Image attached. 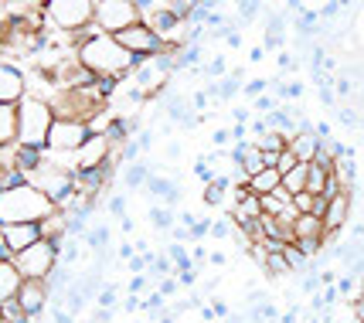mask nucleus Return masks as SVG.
<instances>
[{
  "instance_id": "nucleus-1",
  "label": "nucleus",
  "mask_w": 364,
  "mask_h": 323,
  "mask_svg": "<svg viewBox=\"0 0 364 323\" xmlns=\"http://www.w3.org/2000/svg\"><path fill=\"white\" fill-rule=\"evenodd\" d=\"M75 62L95 75V79H102V75H116V79H127L133 75V68H136V55H129L119 41H116V34H89L85 31V41H82L79 48H75Z\"/></svg>"
},
{
  "instance_id": "nucleus-2",
  "label": "nucleus",
  "mask_w": 364,
  "mask_h": 323,
  "mask_svg": "<svg viewBox=\"0 0 364 323\" xmlns=\"http://www.w3.org/2000/svg\"><path fill=\"white\" fill-rule=\"evenodd\" d=\"M51 211H58V204L48 197L45 191H38L31 180L0 191V225H17V221H45Z\"/></svg>"
},
{
  "instance_id": "nucleus-3",
  "label": "nucleus",
  "mask_w": 364,
  "mask_h": 323,
  "mask_svg": "<svg viewBox=\"0 0 364 323\" xmlns=\"http://www.w3.org/2000/svg\"><path fill=\"white\" fill-rule=\"evenodd\" d=\"M55 126V109L48 96H28L17 102V143L21 146H48V133Z\"/></svg>"
},
{
  "instance_id": "nucleus-4",
  "label": "nucleus",
  "mask_w": 364,
  "mask_h": 323,
  "mask_svg": "<svg viewBox=\"0 0 364 323\" xmlns=\"http://www.w3.org/2000/svg\"><path fill=\"white\" fill-rule=\"evenodd\" d=\"M45 21L62 34L85 31L95 17V0H45L41 4Z\"/></svg>"
},
{
  "instance_id": "nucleus-5",
  "label": "nucleus",
  "mask_w": 364,
  "mask_h": 323,
  "mask_svg": "<svg viewBox=\"0 0 364 323\" xmlns=\"http://www.w3.org/2000/svg\"><path fill=\"white\" fill-rule=\"evenodd\" d=\"M143 21V11L136 0H95V17L85 28L89 34H119L123 28Z\"/></svg>"
},
{
  "instance_id": "nucleus-6",
  "label": "nucleus",
  "mask_w": 364,
  "mask_h": 323,
  "mask_svg": "<svg viewBox=\"0 0 364 323\" xmlns=\"http://www.w3.org/2000/svg\"><path fill=\"white\" fill-rule=\"evenodd\" d=\"M14 265L21 269L24 279H51V273L58 269V242L38 239V242L28 245L24 252H17Z\"/></svg>"
},
{
  "instance_id": "nucleus-7",
  "label": "nucleus",
  "mask_w": 364,
  "mask_h": 323,
  "mask_svg": "<svg viewBox=\"0 0 364 323\" xmlns=\"http://www.w3.org/2000/svg\"><path fill=\"white\" fill-rule=\"evenodd\" d=\"M92 136V129L85 119H65V116H55V126L48 133V153L51 157H72L85 140Z\"/></svg>"
},
{
  "instance_id": "nucleus-8",
  "label": "nucleus",
  "mask_w": 364,
  "mask_h": 323,
  "mask_svg": "<svg viewBox=\"0 0 364 323\" xmlns=\"http://www.w3.org/2000/svg\"><path fill=\"white\" fill-rule=\"evenodd\" d=\"M109 160H119V146L112 143L106 133H92L85 143L72 153V170H92Z\"/></svg>"
},
{
  "instance_id": "nucleus-9",
  "label": "nucleus",
  "mask_w": 364,
  "mask_h": 323,
  "mask_svg": "<svg viewBox=\"0 0 364 323\" xmlns=\"http://www.w3.org/2000/svg\"><path fill=\"white\" fill-rule=\"evenodd\" d=\"M116 41H119L129 55H136V62H146V58H154V55H160V51H167L164 48V41L154 34V28H150L146 21H136V24L123 28V31L116 34Z\"/></svg>"
},
{
  "instance_id": "nucleus-10",
  "label": "nucleus",
  "mask_w": 364,
  "mask_h": 323,
  "mask_svg": "<svg viewBox=\"0 0 364 323\" xmlns=\"http://www.w3.org/2000/svg\"><path fill=\"white\" fill-rule=\"evenodd\" d=\"M14 300L21 303V310H24L31 320H41V313H45L48 303H51V286H48V279H24Z\"/></svg>"
},
{
  "instance_id": "nucleus-11",
  "label": "nucleus",
  "mask_w": 364,
  "mask_h": 323,
  "mask_svg": "<svg viewBox=\"0 0 364 323\" xmlns=\"http://www.w3.org/2000/svg\"><path fill=\"white\" fill-rule=\"evenodd\" d=\"M28 96V75L11 62H0V102L17 106L21 99Z\"/></svg>"
},
{
  "instance_id": "nucleus-12",
  "label": "nucleus",
  "mask_w": 364,
  "mask_h": 323,
  "mask_svg": "<svg viewBox=\"0 0 364 323\" xmlns=\"http://www.w3.org/2000/svg\"><path fill=\"white\" fill-rule=\"evenodd\" d=\"M0 235H4V242L11 248V256L17 252H24L28 245H34L41 239V225L38 221H17V225H0Z\"/></svg>"
},
{
  "instance_id": "nucleus-13",
  "label": "nucleus",
  "mask_w": 364,
  "mask_h": 323,
  "mask_svg": "<svg viewBox=\"0 0 364 323\" xmlns=\"http://www.w3.org/2000/svg\"><path fill=\"white\" fill-rule=\"evenodd\" d=\"M350 218V191H341L337 197L327 201V211H323V228H327V239H333L341 228L348 225Z\"/></svg>"
},
{
  "instance_id": "nucleus-14",
  "label": "nucleus",
  "mask_w": 364,
  "mask_h": 323,
  "mask_svg": "<svg viewBox=\"0 0 364 323\" xmlns=\"http://www.w3.org/2000/svg\"><path fill=\"white\" fill-rule=\"evenodd\" d=\"M320 143H323V140L317 136V129H300V133L289 140V150L296 153L300 163H314L320 153Z\"/></svg>"
},
{
  "instance_id": "nucleus-15",
  "label": "nucleus",
  "mask_w": 364,
  "mask_h": 323,
  "mask_svg": "<svg viewBox=\"0 0 364 323\" xmlns=\"http://www.w3.org/2000/svg\"><path fill=\"white\" fill-rule=\"evenodd\" d=\"M146 194H154V197H160V204H167V208H174V204H181V187H177L171 177H164V174H150V180H146V187H143Z\"/></svg>"
},
{
  "instance_id": "nucleus-16",
  "label": "nucleus",
  "mask_w": 364,
  "mask_h": 323,
  "mask_svg": "<svg viewBox=\"0 0 364 323\" xmlns=\"http://www.w3.org/2000/svg\"><path fill=\"white\" fill-rule=\"evenodd\" d=\"M21 283H24V275H21V269L14 265V258H0V303L14 300L17 290H21Z\"/></svg>"
},
{
  "instance_id": "nucleus-17",
  "label": "nucleus",
  "mask_w": 364,
  "mask_h": 323,
  "mask_svg": "<svg viewBox=\"0 0 364 323\" xmlns=\"http://www.w3.org/2000/svg\"><path fill=\"white\" fill-rule=\"evenodd\" d=\"M262 214V197L259 194H245L242 201H235L232 208H228V218L235 221V225H245V221H252Z\"/></svg>"
},
{
  "instance_id": "nucleus-18",
  "label": "nucleus",
  "mask_w": 364,
  "mask_h": 323,
  "mask_svg": "<svg viewBox=\"0 0 364 323\" xmlns=\"http://www.w3.org/2000/svg\"><path fill=\"white\" fill-rule=\"evenodd\" d=\"M228 191H232V174H218L211 184H205V204L208 208H228Z\"/></svg>"
},
{
  "instance_id": "nucleus-19",
  "label": "nucleus",
  "mask_w": 364,
  "mask_h": 323,
  "mask_svg": "<svg viewBox=\"0 0 364 323\" xmlns=\"http://www.w3.org/2000/svg\"><path fill=\"white\" fill-rule=\"evenodd\" d=\"M17 143V106L0 102V150H11Z\"/></svg>"
},
{
  "instance_id": "nucleus-20",
  "label": "nucleus",
  "mask_w": 364,
  "mask_h": 323,
  "mask_svg": "<svg viewBox=\"0 0 364 323\" xmlns=\"http://www.w3.org/2000/svg\"><path fill=\"white\" fill-rule=\"evenodd\" d=\"M296 239H327V228H323V218L317 214H300L293 221V242Z\"/></svg>"
},
{
  "instance_id": "nucleus-21",
  "label": "nucleus",
  "mask_w": 364,
  "mask_h": 323,
  "mask_svg": "<svg viewBox=\"0 0 364 323\" xmlns=\"http://www.w3.org/2000/svg\"><path fill=\"white\" fill-rule=\"evenodd\" d=\"M150 167L146 160H136V163H123V187L127 191H143L146 187V180H150Z\"/></svg>"
},
{
  "instance_id": "nucleus-22",
  "label": "nucleus",
  "mask_w": 364,
  "mask_h": 323,
  "mask_svg": "<svg viewBox=\"0 0 364 323\" xmlns=\"http://www.w3.org/2000/svg\"><path fill=\"white\" fill-rule=\"evenodd\" d=\"M259 221H262V235H266V239H276V242H293V225H289V221L276 218V214H262Z\"/></svg>"
},
{
  "instance_id": "nucleus-23",
  "label": "nucleus",
  "mask_w": 364,
  "mask_h": 323,
  "mask_svg": "<svg viewBox=\"0 0 364 323\" xmlns=\"http://www.w3.org/2000/svg\"><path fill=\"white\" fill-rule=\"evenodd\" d=\"M279 184H283V174H279L276 167H266V170H259L255 177H249V187H252V194H259V197L276 191Z\"/></svg>"
},
{
  "instance_id": "nucleus-24",
  "label": "nucleus",
  "mask_w": 364,
  "mask_h": 323,
  "mask_svg": "<svg viewBox=\"0 0 364 323\" xmlns=\"http://www.w3.org/2000/svg\"><path fill=\"white\" fill-rule=\"evenodd\" d=\"M293 204V194L286 191L283 184L276 187V191H269V194H262V214H283L286 208Z\"/></svg>"
},
{
  "instance_id": "nucleus-25",
  "label": "nucleus",
  "mask_w": 364,
  "mask_h": 323,
  "mask_svg": "<svg viewBox=\"0 0 364 323\" xmlns=\"http://www.w3.org/2000/svg\"><path fill=\"white\" fill-rule=\"evenodd\" d=\"M146 221H150V228H157V231H171L177 225V211L167 208V204H154V208L146 211Z\"/></svg>"
},
{
  "instance_id": "nucleus-26",
  "label": "nucleus",
  "mask_w": 364,
  "mask_h": 323,
  "mask_svg": "<svg viewBox=\"0 0 364 323\" xmlns=\"http://www.w3.org/2000/svg\"><path fill=\"white\" fill-rule=\"evenodd\" d=\"M262 269H266V275H272V279H289V275H293V265L286 262L283 252H269V256L262 258Z\"/></svg>"
},
{
  "instance_id": "nucleus-27",
  "label": "nucleus",
  "mask_w": 364,
  "mask_h": 323,
  "mask_svg": "<svg viewBox=\"0 0 364 323\" xmlns=\"http://www.w3.org/2000/svg\"><path fill=\"white\" fill-rule=\"evenodd\" d=\"M143 313H146V320H157L160 313H167V296L160 290H150L146 296H143Z\"/></svg>"
},
{
  "instance_id": "nucleus-28",
  "label": "nucleus",
  "mask_w": 364,
  "mask_h": 323,
  "mask_svg": "<svg viewBox=\"0 0 364 323\" xmlns=\"http://www.w3.org/2000/svg\"><path fill=\"white\" fill-rule=\"evenodd\" d=\"M306 167L310 163H296L289 174H283V187L289 194H300V191H306Z\"/></svg>"
},
{
  "instance_id": "nucleus-29",
  "label": "nucleus",
  "mask_w": 364,
  "mask_h": 323,
  "mask_svg": "<svg viewBox=\"0 0 364 323\" xmlns=\"http://www.w3.org/2000/svg\"><path fill=\"white\" fill-rule=\"evenodd\" d=\"M327 167H320V163H310L306 167V191L310 194H323V187H327Z\"/></svg>"
},
{
  "instance_id": "nucleus-30",
  "label": "nucleus",
  "mask_w": 364,
  "mask_h": 323,
  "mask_svg": "<svg viewBox=\"0 0 364 323\" xmlns=\"http://www.w3.org/2000/svg\"><path fill=\"white\" fill-rule=\"evenodd\" d=\"M167 258L174 262V269L181 273V269H194V262H191V252L184 248L181 242H171L167 245Z\"/></svg>"
},
{
  "instance_id": "nucleus-31",
  "label": "nucleus",
  "mask_w": 364,
  "mask_h": 323,
  "mask_svg": "<svg viewBox=\"0 0 364 323\" xmlns=\"http://www.w3.org/2000/svg\"><path fill=\"white\" fill-rule=\"evenodd\" d=\"M283 256H286V262L293 265V273H300V269H306V265H310V258L303 256V248L296 242H286L283 245Z\"/></svg>"
},
{
  "instance_id": "nucleus-32",
  "label": "nucleus",
  "mask_w": 364,
  "mask_h": 323,
  "mask_svg": "<svg viewBox=\"0 0 364 323\" xmlns=\"http://www.w3.org/2000/svg\"><path fill=\"white\" fill-rule=\"evenodd\" d=\"M238 24H249L255 17L262 14V0H238Z\"/></svg>"
},
{
  "instance_id": "nucleus-33",
  "label": "nucleus",
  "mask_w": 364,
  "mask_h": 323,
  "mask_svg": "<svg viewBox=\"0 0 364 323\" xmlns=\"http://www.w3.org/2000/svg\"><path fill=\"white\" fill-rule=\"evenodd\" d=\"M276 106H279V99L272 96V92H262V96H255V99H252V106H249V109H252L255 116H269L272 109H276Z\"/></svg>"
},
{
  "instance_id": "nucleus-34",
  "label": "nucleus",
  "mask_w": 364,
  "mask_h": 323,
  "mask_svg": "<svg viewBox=\"0 0 364 323\" xmlns=\"http://www.w3.org/2000/svg\"><path fill=\"white\" fill-rule=\"evenodd\" d=\"M228 235H235V221H232V218H215V221H211V239L225 242Z\"/></svg>"
},
{
  "instance_id": "nucleus-35",
  "label": "nucleus",
  "mask_w": 364,
  "mask_h": 323,
  "mask_svg": "<svg viewBox=\"0 0 364 323\" xmlns=\"http://www.w3.org/2000/svg\"><path fill=\"white\" fill-rule=\"evenodd\" d=\"M116 296H119V290H116V286H102V290H99V296H95V307H102V310H116V303H119V300H116Z\"/></svg>"
},
{
  "instance_id": "nucleus-36",
  "label": "nucleus",
  "mask_w": 364,
  "mask_h": 323,
  "mask_svg": "<svg viewBox=\"0 0 364 323\" xmlns=\"http://www.w3.org/2000/svg\"><path fill=\"white\" fill-rule=\"evenodd\" d=\"M262 92H269V79H252V82L242 85V96H249V99L262 96Z\"/></svg>"
},
{
  "instance_id": "nucleus-37",
  "label": "nucleus",
  "mask_w": 364,
  "mask_h": 323,
  "mask_svg": "<svg viewBox=\"0 0 364 323\" xmlns=\"http://www.w3.org/2000/svg\"><path fill=\"white\" fill-rule=\"evenodd\" d=\"M205 235H211V218H198V221L191 225V242H201Z\"/></svg>"
},
{
  "instance_id": "nucleus-38",
  "label": "nucleus",
  "mask_w": 364,
  "mask_h": 323,
  "mask_svg": "<svg viewBox=\"0 0 364 323\" xmlns=\"http://www.w3.org/2000/svg\"><path fill=\"white\" fill-rule=\"evenodd\" d=\"M296 153H293V150H289V146H286L283 153H279V163H276V170H279V174H289V170H293V167H296Z\"/></svg>"
},
{
  "instance_id": "nucleus-39",
  "label": "nucleus",
  "mask_w": 364,
  "mask_h": 323,
  "mask_svg": "<svg viewBox=\"0 0 364 323\" xmlns=\"http://www.w3.org/2000/svg\"><path fill=\"white\" fill-rule=\"evenodd\" d=\"M157 290L164 292L167 300H171V296H174V292L181 290V283H177V275H164V279H160V286H157Z\"/></svg>"
},
{
  "instance_id": "nucleus-40",
  "label": "nucleus",
  "mask_w": 364,
  "mask_h": 323,
  "mask_svg": "<svg viewBox=\"0 0 364 323\" xmlns=\"http://www.w3.org/2000/svg\"><path fill=\"white\" fill-rule=\"evenodd\" d=\"M211 143L215 146H228L232 143V126H218L215 133H211Z\"/></svg>"
},
{
  "instance_id": "nucleus-41",
  "label": "nucleus",
  "mask_w": 364,
  "mask_h": 323,
  "mask_svg": "<svg viewBox=\"0 0 364 323\" xmlns=\"http://www.w3.org/2000/svg\"><path fill=\"white\" fill-rule=\"evenodd\" d=\"M109 214H127V194H112L109 197Z\"/></svg>"
},
{
  "instance_id": "nucleus-42",
  "label": "nucleus",
  "mask_w": 364,
  "mask_h": 323,
  "mask_svg": "<svg viewBox=\"0 0 364 323\" xmlns=\"http://www.w3.org/2000/svg\"><path fill=\"white\" fill-rule=\"evenodd\" d=\"M211 300V310H215V317H222V320H228L232 317V310H228V303H225L222 296H208Z\"/></svg>"
},
{
  "instance_id": "nucleus-43",
  "label": "nucleus",
  "mask_w": 364,
  "mask_h": 323,
  "mask_svg": "<svg viewBox=\"0 0 364 323\" xmlns=\"http://www.w3.org/2000/svg\"><path fill=\"white\" fill-rule=\"evenodd\" d=\"M320 286H323V283H320V273H317V275H306V279L300 283V290L306 292V296H317Z\"/></svg>"
},
{
  "instance_id": "nucleus-44",
  "label": "nucleus",
  "mask_w": 364,
  "mask_h": 323,
  "mask_svg": "<svg viewBox=\"0 0 364 323\" xmlns=\"http://www.w3.org/2000/svg\"><path fill=\"white\" fill-rule=\"evenodd\" d=\"M208 256H211V252H208L205 245H194V248H191V262H194V269H198V265H205Z\"/></svg>"
},
{
  "instance_id": "nucleus-45",
  "label": "nucleus",
  "mask_w": 364,
  "mask_h": 323,
  "mask_svg": "<svg viewBox=\"0 0 364 323\" xmlns=\"http://www.w3.org/2000/svg\"><path fill=\"white\" fill-rule=\"evenodd\" d=\"M140 307H143V296H140V292H127V300H123V310H127V313H136Z\"/></svg>"
},
{
  "instance_id": "nucleus-46",
  "label": "nucleus",
  "mask_w": 364,
  "mask_h": 323,
  "mask_svg": "<svg viewBox=\"0 0 364 323\" xmlns=\"http://www.w3.org/2000/svg\"><path fill=\"white\" fill-rule=\"evenodd\" d=\"M276 65H279V72H293V68H296V58L286 55V51H279V55H276Z\"/></svg>"
},
{
  "instance_id": "nucleus-47",
  "label": "nucleus",
  "mask_w": 364,
  "mask_h": 323,
  "mask_svg": "<svg viewBox=\"0 0 364 323\" xmlns=\"http://www.w3.org/2000/svg\"><path fill=\"white\" fill-rule=\"evenodd\" d=\"M177 283H181V286H194V283H198V269H181V273H177Z\"/></svg>"
},
{
  "instance_id": "nucleus-48",
  "label": "nucleus",
  "mask_w": 364,
  "mask_h": 323,
  "mask_svg": "<svg viewBox=\"0 0 364 323\" xmlns=\"http://www.w3.org/2000/svg\"><path fill=\"white\" fill-rule=\"evenodd\" d=\"M337 116H341V123H344V126H361V119H358V113H350V109H337Z\"/></svg>"
},
{
  "instance_id": "nucleus-49",
  "label": "nucleus",
  "mask_w": 364,
  "mask_h": 323,
  "mask_svg": "<svg viewBox=\"0 0 364 323\" xmlns=\"http://www.w3.org/2000/svg\"><path fill=\"white\" fill-rule=\"evenodd\" d=\"M300 313H303L300 307H289L286 313H279V323H300Z\"/></svg>"
},
{
  "instance_id": "nucleus-50",
  "label": "nucleus",
  "mask_w": 364,
  "mask_h": 323,
  "mask_svg": "<svg viewBox=\"0 0 364 323\" xmlns=\"http://www.w3.org/2000/svg\"><path fill=\"white\" fill-rule=\"evenodd\" d=\"M208 262H211L215 269H225V265H228V256H225V252H211V256H208Z\"/></svg>"
},
{
  "instance_id": "nucleus-51",
  "label": "nucleus",
  "mask_w": 364,
  "mask_h": 323,
  "mask_svg": "<svg viewBox=\"0 0 364 323\" xmlns=\"http://www.w3.org/2000/svg\"><path fill=\"white\" fill-rule=\"evenodd\" d=\"M92 323H112V310H102V307H99L92 313Z\"/></svg>"
},
{
  "instance_id": "nucleus-52",
  "label": "nucleus",
  "mask_w": 364,
  "mask_h": 323,
  "mask_svg": "<svg viewBox=\"0 0 364 323\" xmlns=\"http://www.w3.org/2000/svg\"><path fill=\"white\" fill-rule=\"evenodd\" d=\"M133 256H136V248H133V242H123V245H119V258H127V262H129Z\"/></svg>"
},
{
  "instance_id": "nucleus-53",
  "label": "nucleus",
  "mask_w": 364,
  "mask_h": 323,
  "mask_svg": "<svg viewBox=\"0 0 364 323\" xmlns=\"http://www.w3.org/2000/svg\"><path fill=\"white\" fill-rule=\"evenodd\" d=\"M225 45H228V48H238V45H242V34L228 31V34H225Z\"/></svg>"
},
{
  "instance_id": "nucleus-54",
  "label": "nucleus",
  "mask_w": 364,
  "mask_h": 323,
  "mask_svg": "<svg viewBox=\"0 0 364 323\" xmlns=\"http://www.w3.org/2000/svg\"><path fill=\"white\" fill-rule=\"evenodd\" d=\"M266 58V45H255L252 51H249V62H262Z\"/></svg>"
},
{
  "instance_id": "nucleus-55",
  "label": "nucleus",
  "mask_w": 364,
  "mask_h": 323,
  "mask_svg": "<svg viewBox=\"0 0 364 323\" xmlns=\"http://www.w3.org/2000/svg\"><path fill=\"white\" fill-rule=\"evenodd\" d=\"M119 228H123L127 235H133V231H136V221H133V218H127V214H123V218H119Z\"/></svg>"
},
{
  "instance_id": "nucleus-56",
  "label": "nucleus",
  "mask_w": 364,
  "mask_h": 323,
  "mask_svg": "<svg viewBox=\"0 0 364 323\" xmlns=\"http://www.w3.org/2000/svg\"><path fill=\"white\" fill-rule=\"evenodd\" d=\"M320 283H323V286H333V269H320Z\"/></svg>"
},
{
  "instance_id": "nucleus-57",
  "label": "nucleus",
  "mask_w": 364,
  "mask_h": 323,
  "mask_svg": "<svg viewBox=\"0 0 364 323\" xmlns=\"http://www.w3.org/2000/svg\"><path fill=\"white\" fill-rule=\"evenodd\" d=\"M11 163H7V150H0V177H4V170H7Z\"/></svg>"
},
{
  "instance_id": "nucleus-58",
  "label": "nucleus",
  "mask_w": 364,
  "mask_h": 323,
  "mask_svg": "<svg viewBox=\"0 0 364 323\" xmlns=\"http://www.w3.org/2000/svg\"><path fill=\"white\" fill-rule=\"evenodd\" d=\"M167 157H174V160H177V157H181V146L171 143V146H167Z\"/></svg>"
},
{
  "instance_id": "nucleus-59",
  "label": "nucleus",
  "mask_w": 364,
  "mask_h": 323,
  "mask_svg": "<svg viewBox=\"0 0 364 323\" xmlns=\"http://www.w3.org/2000/svg\"><path fill=\"white\" fill-rule=\"evenodd\" d=\"M361 292H364V275H361Z\"/></svg>"
},
{
  "instance_id": "nucleus-60",
  "label": "nucleus",
  "mask_w": 364,
  "mask_h": 323,
  "mask_svg": "<svg viewBox=\"0 0 364 323\" xmlns=\"http://www.w3.org/2000/svg\"><path fill=\"white\" fill-rule=\"evenodd\" d=\"M0 323H4V310H0Z\"/></svg>"
},
{
  "instance_id": "nucleus-61",
  "label": "nucleus",
  "mask_w": 364,
  "mask_h": 323,
  "mask_svg": "<svg viewBox=\"0 0 364 323\" xmlns=\"http://www.w3.org/2000/svg\"><path fill=\"white\" fill-rule=\"evenodd\" d=\"M133 323H140V320H133Z\"/></svg>"
}]
</instances>
